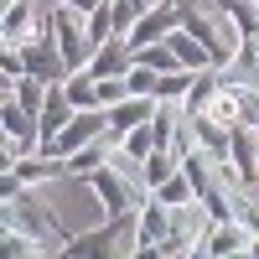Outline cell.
Instances as JSON below:
<instances>
[{"label":"cell","instance_id":"cell-21","mask_svg":"<svg viewBox=\"0 0 259 259\" xmlns=\"http://www.w3.org/2000/svg\"><path fill=\"white\" fill-rule=\"evenodd\" d=\"M26 254H41L21 228H6V239H0V259H26Z\"/></svg>","mask_w":259,"mask_h":259},{"label":"cell","instance_id":"cell-28","mask_svg":"<svg viewBox=\"0 0 259 259\" xmlns=\"http://www.w3.org/2000/svg\"><path fill=\"white\" fill-rule=\"evenodd\" d=\"M254 6H259V0H254Z\"/></svg>","mask_w":259,"mask_h":259},{"label":"cell","instance_id":"cell-5","mask_svg":"<svg viewBox=\"0 0 259 259\" xmlns=\"http://www.w3.org/2000/svg\"><path fill=\"white\" fill-rule=\"evenodd\" d=\"M177 26H182V0H156V6L135 21V31H130L124 41H130V52H140V47H150V41H166Z\"/></svg>","mask_w":259,"mask_h":259},{"label":"cell","instance_id":"cell-14","mask_svg":"<svg viewBox=\"0 0 259 259\" xmlns=\"http://www.w3.org/2000/svg\"><path fill=\"white\" fill-rule=\"evenodd\" d=\"M156 202H166V207H197V187H192V177L187 171H177L171 182H161L156 192H150Z\"/></svg>","mask_w":259,"mask_h":259},{"label":"cell","instance_id":"cell-12","mask_svg":"<svg viewBox=\"0 0 259 259\" xmlns=\"http://www.w3.org/2000/svg\"><path fill=\"white\" fill-rule=\"evenodd\" d=\"M182 171V150H171V145H156L150 150V161L140 166V182H145V192H156L161 182H171Z\"/></svg>","mask_w":259,"mask_h":259},{"label":"cell","instance_id":"cell-23","mask_svg":"<svg viewBox=\"0 0 259 259\" xmlns=\"http://www.w3.org/2000/svg\"><path fill=\"white\" fill-rule=\"evenodd\" d=\"M249 254H254V259H259V233H254V239H249Z\"/></svg>","mask_w":259,"mask_h":259},{"label":"cell","instance_id":"cell-1","mask_svg":"<svg viewBox=\"0 0 259 259\" xmlns=\"http://www.w3.org/2000/svg\"><path fill=\"white\" fill-rule=\"evenodd\" d=\"M0 218H6V228H21V233H26V239H31L41 254H47V259H52L62 244H68V233H62V228L52 223V212L31 197V187H26V192H16V197H6Z\"/></svg>","mask_w":259,"mask_h":259},{"label":"cell","instance_id":"cell-20","mask_svg":"<svg viewBox=\"0 0 259 259\" xmlns=\"http://www.w3.org/2000/svg\"><path fill=\"white\" fill-rule=\"evenodd\" d=\"M124 83H130V94H145V99H156V89H161V73H156V68H145V62H135V68L124 73Z\"/></svg>","mask_w":259,"mask_h":259},{"label":"cell","instance_id":"cell-13","mask_svg":"<svg viewBox=\"0 0 259 259\" xmlns=\"http://www.w3.org/2000/svg\"><path fill=\"white\" fill-rule=\"evenodd\" d=\"M166 41H171V52H177V57H182V68H187V73H207V68H218V62H212V52L202 47V41H197V36H187L182 26H177V31H171Z\"/></svg>","mask_w":259,"mask_h":259},{"label":"cell","instance_id":"cell-3","mask_svg":"<svg viewBox=\"0 0 259 259\" xmlns=\"http://www.w3.org/2000/svg\"><path fill=\"white\" fill-rule=\"evenodd\" d=\"M47 11H52V31H57V47H62V57H68V68H73V73H83V68H89V57H94L89 16L73 11V6H62V0H52Z\"/></svg>","mask_w":259,"mask_h":259},{"label":"cell","instance_id":"cell-11","mask_svg":"<svg viewBox=\"0 0 259 259\" xmlns=\"http://www.w3.org/2000/svg\"><path fill=\"white\" fill-rule=\"evenodd\" d=\"M228 166L233 177L244 182V192L259 182V156H254V130L249 124H233V145H228Z\"/></svg>","mask_w":259,"mask_h":259},{"label":"cell","instance_id":"cell-27","mask_svg":"<svg viewBox=\"0 0 259 259\" xmlns=\"http://www.w3.org/2000/svg\"><path fill=\"white\" fill-rule=\"evenodd\" d=\"M26 259H47V254H26Z\"/></svg>","mask_w":259,"mask_h":259},{"label":"cell","instance_id":"cell-6","mask_svg":"<svg viewBox=\"0 0 259 259\" xmlns=\"http://www.w3.org/2000/svg\"><path fill=\"white\" fill-rule=\"evenodd\" d=\"M41 21H47L41 0H11L6 16H0V36H6V47H26V41L36 36Z\"/></svg>","mask_w":259,"mask_h":259},{"label":"cell","instance_id":"cell-8","mask_svg":"<svg viewBox=\"0 0 259 259\" xmlns=\"http://www.w3.org/2000/svg\"><path fill=\"white\" fill-rule=\"evenodd\" d=\"M130 68H135V52H130V41L124 36H109V41H104V47L89 57V68H83V73H89V78H124Z\"/></svg>","mask_w":259,"mask_h":259},{"label":"cell","instance_id":"cell-18","mask_svg":"<svg viewBox=\"0 0 259 259\" xmlns=\"http://www.w3.org/2000/svg\"><path fill=\"white\" fill-rule=\"evenodd\" d=\"M135 62H145V68H156V73H187V68H182V57L171 52V41H150V47H140Z\"/></svg>","mask_w":259,"mask_h":259},{"label":"cell","instance_id":"cell-10","mask_svg":"<svg viewBox=\"0 0 259 259\" xmlns=\"http://www.w3.org/2000/svg\"><path fill=\"white\" fill-rule=\"evenodd\" d=\"M249 239H254V228L249 223H239V218H228V223H207V233H202V249H207V259H223V254H239V249H249Z\"/></svg>","mask_w":259,"mask_h":259},{"label":"cell","instance_id":"cell-25","mask_svg":"<svg viewBox=\"0 0 259 259\" xmlns=\"http://www.w3.org/2000/svg\"><path fill=\"white\" fill-rule=\"evenodd\" d=\"M254 156H259V130H254Z\"/></svg>","mask_w":259,"mask_h":259},{"label":"cell","instance_id":"cell-19","mask_svg":"<svg viewBox=\"0 0 259 259\" xmlns=\"http://www.w3.org/2000/svg\"><path fill=\"white\" fill-rule=\"evenodd\" d=\"M233 94H239V119L259 130V83H233Z\"/></svg>","mask_w":259,"mask_h":259},{"label":"cell","instance_id":"cell-16","mask_svg":"<svg viewBox=\"0 0 259 259\" xmlns=\"http://www.w3.org/2000/svg\"><path fill=\"white\" fill-rule=\"evenodd\" d=\"M47 89H52V83H41V78H16V83H6V94H16L26 114H41V104H47Z\"/></svg>","mask_w":259,"mask_h":259},{"label":"cell","instance_id":"cell-7","mask_svg":"<svg viewBox=\"0 0 259 259\" xmlns=\"http://www.w3.org/2000/svg\"><path fill=\"white\" fill-rule=\"evenodd\" d=\"M73 114H78V109H73L68 89H62V83H52V89H47V104H41V114H36V124H41V156H47L52 140L73 124Z\"/></svg>","mask_w":259,"mask_h":259},{"label":"cell","instance_id":"cell-9","mask_svg":"<svg viewBox=\"0 0 259 259\" xmlns=\"http://www.w3.org/2000/svg\"><path fill=\"white\" fill-rule=\"evenodd\" d=\"M156 109H161V99L130 94L124 104H114V109H109V135H114V140H124L130 130H140V124H150V119H156Z\"/></svg>","mask_w":259,"mask_h":259},{"label":"cell","instance_id":"cell-22","mask_svg":"<svg viewBox=\"0 0 259 259\" xmlns=\"http://www.w3.org/2000/svg\"><path fill=\"white\" fill-rule=\"evenodd\" d=\"M62 6H73V11H83V16H94V11L109 6V0H62Z\"/></svg>","mask_w":259,"mask_h":259},{"label":"cell","instance_id":"cell-15","mask_svg":"<svg viewBox=\"0 0 259 259\" xmlns=\"http://www.w3.org/2000/svg\"><path fill=\"white\" fill-rule=\"evenodd\" d=\"M212 6H218V11L233 21V26L244 31V41L259 36V6H254V0H212Z\"/></svg>","mask_w":259,"mask_h":259},{"label":"cell","instance_id":"cell-24","mask_svg":"<svg viewBox=\"0 0 259 259\" xmlns=\"http://www.w3.org/2000/svg\"><path fill=\"white\" fill-rule=\"evenodd\" d=\"M223 259H254V254H249V249H239V254H223Z\"/></svg>","mask_w":259,"mask_h":259},{"label":"cell","instance_id":"cell-4","mask_svg":"<svg viewBox=\"0 0 259 259\" xmlns=\"http://www.w3.org/2000/svg\"><path fill=\"white\" fill-rule=\"evenodd\" d=\"M104 135H109V109H78V114H73V124L52 140L47 156H62V161H68V156L89 150V145H94V140H104Z\"/></svg>","mask_w":259,"mask_h":259},{"label":"cell","instance_id":"cell-17","mask_svg":"<svg viewBox=\"0 0 259 259\" xmlns=\"http://www.w3.org/2000/svg\"><path fill=\"white\" fill-rule=\"evenodd\" d=\"M68 99H73V109H104V99H99V78H89V73H73L68 83Z\"/></svg>","mask_w":259,"mask_h":259},{"label":"cell","instance_id":"cell-26","mask_svg":"<svg viewBox=\"0 0 259 259\" xmlns=\"http://www.w3.org/2000/svg\"><path fill=\"white\" fill-rule=\"evenodd\" d=\"M249 192H254V202H259V182H254V187H249Z\"/></svg>","mask_w":259,"mask_h":259},{"label":"cell","instance_id":"cell-2","mask_svg":"<svg viewBox=\"0 0 259 259\" xmlns=\"http://www.w3.org/2000/svg\"><path fill=\"white\" fill-rule=\"evenodd\" d=\"M21 57H26V78H41V83H68L73 78L68 57H62V47H57V31H52V11L36 26V36L21 47Z\"/></svg>","mask_w":259,"mask_h":259}]
</instances>
